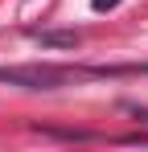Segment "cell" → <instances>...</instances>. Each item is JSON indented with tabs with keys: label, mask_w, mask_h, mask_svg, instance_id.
I'll list each match as a JSON object with an SVG mask.
<instances>
[{
	"label": "cell",
	"mask_w": 148,
	"mask_h": 152,
	"mask_svg": "<svg viewBox=\"0 0 148 152\" xmlns=\"http://www.w3.org/2000/svg\"><path fill=\"white\" fill-rule=\"evenodd\" d=\"M29 41L49 45V50H74L82 37H78L74 29H29Z\"/></svg>",
	"instance_id": "2"
},
{
	"label": "cell",
	"mask_w": 148,
	"mask_h": 152,
	"mask_svg": "<svg viewBox=\"0 0 148 152\" xmlns=\"http://www.w3.org/2000/svg\"><path fill=\"white\" fill-rule=\"evenodd\" d=\"M37 132L53 140H99V132H82V127H37Z\"/></svg>",
	"instance_id": "3"
},
{
	"label": "cell",
	"mask_w": 148,
	"mask_h": 152,
	"mask_svg": "<svg viewBox=\"0 0 148 152\" xmlns=\"http://www.w3.org/2000/svg\"><path fill=\"white\" fill-rule=\"evenodd\" d=\"M91 4H95V12H111V8H115L119 0H91Z\"/></svg>",
	"instance_id": "4"
},
{
	"label": "cell",
	"mask_w": 148,
	"mask_h": 152,
	"mask_svg": "<svg viewBox=\"0 0 148 152\" xmlns=\"http://www.w3.org/2000/svg\"><path fill=\"white\" fill-rule=\"evenodd\" d=\"M119 74H148V66H53V62H29V66H0L4 86L21 91H58L86 78H119Z\"/></svg>",
	"instance_id": "1"
},
{
	"label": "cell",
	"mask_w": 148,
	"mask_h": 152,
	"mask_svg": "<svg viewBox=\"0 0 148 152\" xmlns=\"http://www.w3.org/2000/svg\"><path fill=\"white\" fill-rule=\"evenodd\" d=\"M127 111H132L136 119H148V107H127Z\"/></svg>",
	"instance_id": "5"
}]
</instances>
